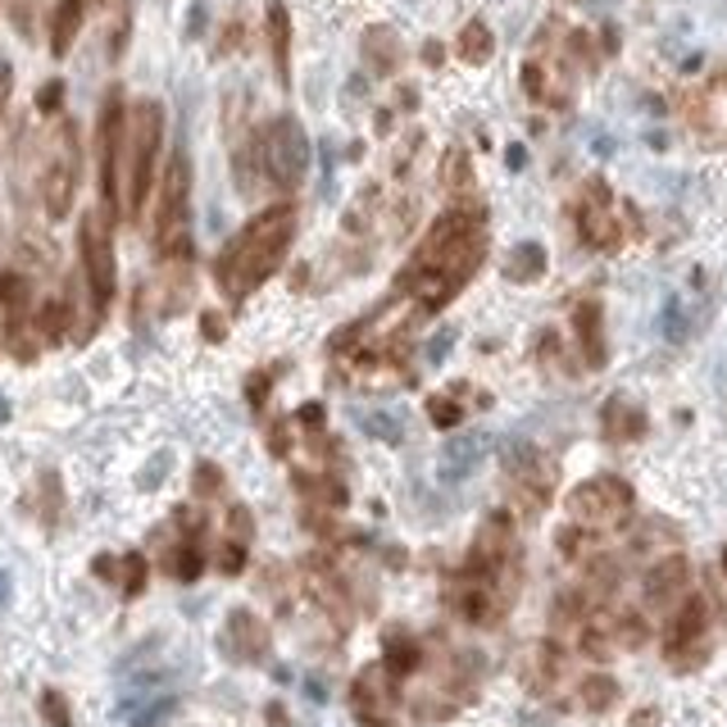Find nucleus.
Returning <instances> with one entry per match:
<instances>
[{"label":"nucleus","instance_id":"23","mask_svg":"<svg viewBox=\"0 0 727 727\" xmlns=\"http://www.w3.org/2000/svg\"><path fill=\"white\" fill-rule=\"evenodd\" d=\"M36 328H42V336L60 341L68 332V300H60V296L42 300V310H36Z\"/></svg>","mask_w":727,"mask_h":727},{"label":"nucleus","instance_id":"8","mask_svg":"<svg viewBox=\"0 0 727 727\" xmlns=\"http://www.w3.org/2000/svg\"><path fill=\"white\" fill-rule=\"evenodd\" d=\"M632 487L614 473H605V478H587L568 491V523H578V527H619L628 514H632Z\"/></svg>","mask_w":727,"mask_h":727},{"label":"nucleus","instance_id":"3","mask_svg":"<svg viewBox=\"0 0 727 727\" xmlns=\"http://www.w3.org/2000/svg\"><path fill=\"white\" fill-rule=\"evenodd\" d=\"M164 146V109L160 100H137L128 109V137H124V218H141L146 196L156 186Z\"/></svg>","mask_w":727,"mask_h":727},{"label":"nucleus","instance_id":"19","mask_svg":"<svg viewBox=\"0 0 727 727\" xmlns=\"http://www.w3.org/2000/svg\"><path fill=\"white\" fill-rule=\"evenodd\" d=\"M491 51H495V36H491V28H487L482 19H469L464 28H459L455 55L464 60V64H487V60H491Z\"/></svg>","mask_w":727,"mask_h":727},{"label":"nucleus","instance_id":"30","mask_svg":"<svg viewBox=\"0 0 727 727\" xmlns=\"http://www.w3.org/2000/svg\"><path fill=\"white\" fill-rule=\"evenodd\" d=\"M42 714H46L51 727H68V723H73V718H68V705H64L60 692H46V696H42Z\"/></svg>","mask_w":727,"mask_h":727},{"label":"nucleus","instance_id":"17","mask_svg":"<svg viewBox=\"0 0 727 727\" xmlns=\"http://www.w3.org/2000/svg\"><path fill=\"white\" fill-rule=\"evenodd\" d=\"M87 6L92 0H60L55 14H51V55L64 60L73 51V42H78V32L87 23Z\"/></svg>","mask_w":727,"mask_h":727},{"label":"nucleus","instance_id":"28","mask_svg":"<svg viewBox=\"0 0 727 727\" xmlns=\"http://www.w3.org/2000/svg\"><path fill=\"white\" fill-rule=\"evenodd\" d=\"M459 414H464V409H459L455 400H446V396H432V400H428V418H432L437 428H455Z\"/></svg>","mask_w":727,"mask_h":727},{"label":"nucleus","instance_id":"14","mask_svg":"<svg viewBox=\"0 0 727 727\" xmlns=\"http://www.w3.org/2000/svg\"><path fill=\"white\" fill-rule=\"evenodd\" d=\"M573 332H578V346H582V360L591 368L605 364V310H600V300H582L578 310H573Z\"/></svg>","mask_w":727,"mask_h":727},{"label":"nucleus","instance_id":"4","mask_svg":"<svg viewBox=\"0 0 727 727\" xmlns=\"http://www.w3.org/2000/svg\"><path fill=\"white\" fill-rule=\"evenodd\" d=\"M250 156L259 164V173L269 178L278 191H296L310 173V137L291 119V114H278L259 128V137L250 141Z\"/></svg>","mask_w":727,"mask_h":727},{"label":"nucleus","instance_id":"15","mask_svg":"<svg viewBox=\"0 0 727 727\" xmlns=\"http://www.w3.org/2000/svg\"><path fill=\"white\" fill-rule=\"evenodd\" d=\"M227 650H233L237 660H259L264 650H269V628H264L250 609H237V614L227 619Z\"/></svg>","mask_w":727,"mask_h":727},{"label":"nucleus","instance_id":"21","mask_svg":"<svg viewBox=\"0 0 727 727\" xmlns=\"http://www.w3.org/2000/svg\"><path fill=\"white\" fill-rule=\"evenodd\" d=\"M578 701L591 709V714H605V709H614L619 701V682L609 677V673H591L582 686H578Z\"/></svg>","mask_w":727,"mask_h":727},{"label":"nucleus","instance_id":"1","mask_svg":"<svg viewBox=\"0 0 727 727\" xmlns=\"http://www.w3.org/2000/svg\"><path fill=\"white\" fill-rule=\"evenodd\" d=\"M482 259H487V214L478 205H455L424 233L409 269L400 274V291H409L428 310H441L478 274Z\"/></svg>","mask_w":727,"mask_h":727},{"label":"nucleus","instance_id":"22","mask_svg":"<svg viewBox=\"0 0 727 727\" xmlns=\"http://www.w3.org/2000/svg\"><path fill=\"white\" fill-rule=\"evenodd\" d=\"M559 673H564V655H559V645L542 641L537 650H532V686H537V692H546V686H550Z\"/></svg>","mask_w":727,"mask_h":727},{"label":"nucleus","instance_id":"20","mask_svg":"<svg viewBox=\"0 0 727 727\" xmlns=\"http://www.w3.org/2000/svg\"><path fill=\"white\" fill-rule=\"evenodd\" d=\"M542 274H546V250H542L537 242H523V246L510 255L505 278H514V282H537Z\"/></svg>","mask_w":727,"mask_h":727},{"label":"nucleus","instance_id":"25","mask_svg":"<svg viewBox=\"0 0 727 727\" xmlns=\"http://www.w3.org/2000/svg\"><path fill=\"white\" fill-rule=\"evenodd\" d=\"M609 632H614V641L619 645H628V650H641L645 645V619L641 614H623V619H614V628H609Z\"/></svg>","mask_w":727,"mask_h":727},{"label":"nucleus","instance_id":"12","mask_svg":"<svg viewBox=\"0 0 727 727\" xmlns=\"http://www.w3.org/2000/svg\"><path fill=\"white\" fill-rule=\"evenodd\" d=\"M578 233L591 250H614L623 242L619 233V223L609 218V186L600 178H591L582 186V201H578Z\"/></svg>","mask_w":727,"mask_h":727},{"label":"nucleus","instance_id":"31","mask_svg":"<svg viewBox=\"0 0 727 727\" xmlns=\"http://www.w3.org/2000/svg\"><path fill=\"white\" fill-rule=\"evenodd\" d=\"M218 487H223L218 469H214V464H201V469H196V491H205V495H210V491H218Z\"/></svg>","mask_w":727,"mask_h":727},{"label":"nucleus","instance_id":"5","mask_svg":"<svg viewBox=\"0 0 727 727\" xmlns=\"http://www.w3.org/2000/svg\"><path fill=\"white\" fill-rule=\"evenodd\" d=\"M186 233H191V160L182 150H173L156 201V250L186 255Z\"/></svg>","mask_w":727,"mask_h":727},{"label":"nucleus","instance_id":"35","mask_svg":"<svg viewBox=\"0 0 727 727\" xmlns=\"http://www.w3.org/2000/svg\"><path fill=\"white\" fill-rule=\"evenodd\" d=\"M205 332H210V341H223V319L205 314Z\"/></svg>","mask_w":727,"mask_h":727},{"label":"nucleus","instance_id":"9","mask_svg":"<svg viewBox=\"0 0 727 727\" xmlns=\"http://www.w3.org/2000/svg\"><path fill=\"white\" fill-rule=\"evenodd\" d=\"M78 178H83L78 132H73V124H60L55 128V141H51V156H46V169H42V201H46V214L51 218H64L73 210Z\"/></svg>","mask_w":727,"mask_h":727},{"label":"nucleus","instance_id":"36","mask_svg":"<svg viewBox=\"0 0 727 727\" xmlns=\"http://www.w3.org/2000/svg\"><path fill=\"white\" fill-rule=\"evenodd\" d=\"M6 96H10V68L0 64V109H6Z\"/></svg>","mask_w":727,"mask_h":727},{"label":"nucleus","instance_id":"32","mask_svg":"<svg viewBox=\"0 0 727 727\" xmlns=\"http://www.w3.org/2000/svg\"><path fill=\"white\" fill-rule=\"evenodd\" d=\"M242 564H246V546H237V542H233V546L223 550V573H237Z\"/></svg>","mask_w":727,"mask_h":727},{"label":"nucleus","instance_id":"33","mask_svg":"<svg viewBox=\"0 0 727 727\" xmlns=\"http://www.w3.org/2000/svg\"><path fill=\"white\" fill-rule=\"evenodd\" d=\"M60 96H64V87H55V83H51V87L42 92V109H55V105H60Z\"/></svg>","mask_w":727,"mask_h":727},{"label":"nucleus","instance_id":"16","mask_svg":"<svg viewBox=\"0 0 727 727\" xmlns=\"http://www.w3.org/2000/svg\"><path fill=\"white\" fill-rule=\"evenodd\" d=\"M600 432L609 441H637L645 432V414L628 396H609L605 409H600Z\"/></svg>","mask_w":727,"mask_h":727},{"label":"nucleus","instance_id":"37","mask_svg":"<svg viewBox=\"0 0 727 727\" xmlns=\"http://www.w3.org/2000/svg\"><path fill=\"white\" fill-rule=\"evenodd\" d=\"M723 573H727V550H723Z\"/></svg>","mask_w":727,"mask_h":727},{"label":"nucleus","instance_id":"26","mask_svg":"<svg viewBox=\"0 0 727 727\" xmlns=\"http://www.w3.org/2000/svg\"><path fill=\"white\" fill-rule=\"evenodd\" d=\"M555 546H559V555H564V559H578V555H582V546H587V527H578V523L559 527V532H555Z\"/></svg>","mask_w":727,"mask_h":727},{"label":"nucleus","instance_id":"29","mask_svg":"<svg viewBox=\"0 0 727 727\" xmlns=\"http://www.w3.org/2000/svg\"><path fill=\"white\" fill-rule=\"evenodd\" d=\"M141 587H146V559H141V555H128V559H124V591L137 596Z\"/></svg>","mask_w":727,"mask_h":727},{"label":"nucleus","instance_id":"10","mask_svg":"<svg viewBox=\"0 0 727 727\" xmlns=\"http://www.w3.org/2000/svg\"><path fill=\"white\" fill-rule=\"evenodd\" d=\"M510 487L527 514H542L555 491V459H546L537 446H518L510 455Z\"/></svg>","mask_w":727,"mask_h":727},{"label":"nucleus","instance_id":"7","mask_svg":"<svg viewBox=\"0 0 727 727\" xmlns=\"http://www.w3.org/2000/svg\"><path fill=\"white\" fill-rule=\"evenodd\" d=\"M124 137H128V105H124V92H109L105 105H100V128H96L100 205L109 214H124Z\"/></svg>","mask_w":727,"mask_h":727},{"label":"nucleus","instance_id":"11","mask_svg":"<svg viewBox=\"0 0 727 727\" xmlns=\"http://www.w3.org/2000/svg\"><path fill=\"white\" fill-rule=\"evenodd\" d=\"M705 628H709V605L701 600V596H686L682 600V609L669 619V628H664V650H669V660L677 664L682 655H692L686 660V669H692L705 650H701V637H705Z\"/></svg>","mask_w":727,"mask_h":727},{"label":"nucleus","instance_id":"34","mask_svg":"<svg viewBox=\"0 0 727 727\" xmlns=\"http://www.w3.org/2000/svg\"><path fill=\"white\" fill-rule=\"evenodd\" d=\"M660 723V714L655 709H641V714H632V727H655Z\"/></svg>","mask_w":727,"mask_h":727},{"label":"nucleus","instance_id":"13","mask_svg":"<svg viewBox=\"0 0 727 727\" xmlns=\"http://www.w3.org/2000/svg\"><path fill=\"white\" fill-rule=\"evenodd\" d=\"M686 578H692V564H686L682 555H664L655 568L645 573V605H669L682 596Z\"/></svg>","mask_w":727,"mask_h":727},{"label":"nucleus","instance_id":"24","mask_svg":"<svg viewBox=\"0 0 727 727\" xmlns=\"http://www.w3.org/2000/svg\"><path fill=\"white\" fill-rule=\"evenodd\" d=\"M418 660H424V655H418V645H414L409 637L387 641V669H392V673H414Z\"/></svg>","mask_w":727,"mask_h":727},{"label":"nucleus","instance_id":"6","mask_svg":"<svg viewBox=\"0 0 727 727\" xmlns=\"http://www.w3.org/2000/svg\"><path fill=\"white\" fill-rule=\"evenodd\" d=\"M114 214L100 205L92 214H83L78 227V250H83V274H87V291L96 314H105V304L114 300V287H119V269H114Z\"/></svg>","mask_w":727,"mask_h":727},{"label":"nucleus","instance_id":"18","mask_svg":"<svg viewBox=\"0 0 727 727\" xmlns=\"http://www.w3.org/2000/svg\"><path fill=\"white\" fill-rule=\"evenodd\" d=\"M269 46H274V68H278V83L291 87V14L282 0L269 6Z\"/></svg>","mask_w":727,"mask_h":727},{"label":"nucleus","instance_id":"27","mask_svg":"<svg viewBox=\"0 0 727 727\" xmlns=\"http://www.w3.org/2000/svg\"><path fill=\"white\" fill-rule=\"evenodd\" d=\"M201 568H205V555H201L196 546H182V550H178V559H173V573H178L182 582H191V578H196Z\"/></svg>","mask_w":727,"mask_h":727},{"label":"nucleus","instance_id":"2","mask_svg":"<svg viewBox=\"0 0 727 727\" xmlns=\"http://www.w3.org/2000/svg\"><path fill=\"white\" fill-rule=\"evenodd\" d=\"M296 242V205H269L259 210L242 233L223 246V255L214 259V282L227 300H246L269 282Z\"/></svg>","mask_w":727,"mask_h":727}]
</instances>
